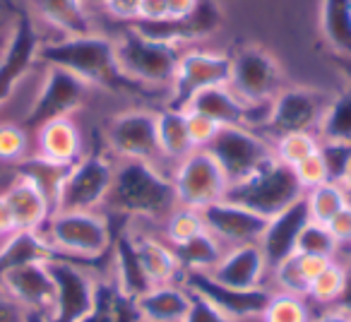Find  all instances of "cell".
<instances>
[{
	"mask_svg": "<svg viewBox=\"0 0 351 322\" xmlns=\"http://www.w3.org/2000/svg\"><path fill=\"white\" fill-rule=\"evenodd\" d=\"M171 181H173L178 205L193 207V210H202L221 200L229 188L224 171L205 149H195L186 159L178 161V169Z\"/></svg>",
	"mask_w": 351,
	"mask_h": 322,
	"instance_id": "cell-11",
	"label": "cell"
},
{
	"mask_svg": "<svg viewBox=\"0 0 351 322\" xmlns=\"http://www.w3.org/2000/svg\"><path fill=\"white\" fill-rule=\"evenodd\" d=\"M36 140H39V156L63 166H73L82 156V137L70 118L46 123L36 130Z\"/></svg>",
	"mask_w": 351,
	"mask_h": 322,
	"instance_id": "cell-26",
	"label": "cell"
},
{
	"mask_svg": "<svg viewBox=\"0 0 351 322\" xmlns=\"http://www.w3.org/2000/svg\"><path fill=\"white\" fill-rule=\"evenodd\" d=\"M17 166V176H25L39 188L46 195V200L51 202V207L56 210V200H58L60 186H63L65 176H68L70 166H63V164H56V161H49L44 156H29V159H22L15 164Z\"/></svg>",
	"mask_w": 351,
	"mask_h": 322,
	"instance_id": "cell-34",
	"label": "cell"
},
{
	"mask_svg": "<svg viewBox=\"0 0 351 322\" xmlns=\"http://www.w3.org/2000/svg\"><path fill=\"white\" fill-rule=\"evenodd\" d=\"M53 279V306L46 312L49 322H80L94 306V282L77 260L53 258L46 262Z\"/></svg>",
	"mask_w": 351,
	"mask_h": 322,
	"instance_id": "cell-10",
	"label": "cell"
},
{
	"mask_svg": "<svg viewBox=\"0 0 351 322\" xmlns=\"http://www.w3.org/2000/svg\"><path fill=\"white\" fill-rule=\"evenodd\" d=\"M322 164L327 171V183H337L341 186L351 169V142H332V140H320L317 147Z\"/></svg>",
	"mask_w": 351,
	"mask_h": 322,
	"instance_id": "cell-38",
	"label": "cell"
},
{
	"mask_svg": "<svg viewBox=\"0 0 351 322\" xmlns=\"http://www.w3.org/2000/svg\"><path fill=\"white\" fill-rule=\"evenodd\" d=\"M156 137H159V149L164 159L181 161L195 151L191 132H188L186 111L166 106L161 113H156Z\"/></svg>",
	"mask_w": 351,
	"mask_h": 322,
	"instance_id": "cell-30",
	"label": "cell"
},
{
	"mask_svg": "<svg viewBox=\"0 0 351 322\" xmlns=\"http://www.w3.org/2000/svg\"><path fill=\"white\" fill-rule=\"evenodd\" d=\"M140 5L142 0H106L104 3L108 15H113L116 20L130 22V25L140 20Z\"/></svg>",
	"mask_w": 351,
	"mask_h": 322,
	"instance_id": "cell-48",
	"label": "cell"
},
{
	"mask_svg": "<svg viewBox=\"0 0 351 322\" xmlns=\"http://www.w3.org/2000/svg\"><path fill=\"white\" fill-rule=\"evenodd\" d=\"M104 205L123 216L166 219L178 207V197H176L173 181L161 176L154 164L123 161L113 171V181Z\"/></svg>",
	"mask_w": 351,
	"mask_h": 322,
	"instance_id": "cell-2",
	"label": "cell"
},
{
	"mask_svg": "<svg viewBox=\"0 0 351 322\" xmlns=\"http://www.w3.org/2000/svg\"><path fill=\"white\" fill-rule=\"evenodd\" d=\"M341 286H344V267L332 260L320 274L313 277L311 286H308V296L315 298L317 303H335L341 293Z\"/></svg>",
	"mask_w": 351,
	"mask_h": 322,
	"instance_id": "cell-43",
	"label": "cell"
},
{
	"mask_svg": "<svg viewBox=\"0 0 351 322\" xmlns=\"http://www.w3.org/2000/svg\"><path fill=\"white\" fill-rule=\"evenodd\" d=\"M200 231H205L200 210L178 205L166 216V238H169V245L183 243V240L193 238V236L200 234Z\"/></svg>",
	"mask_w": 351,
	"mask_h": 322,
	"instance_id": "cell-39",
	"label": "cell"
},
{
	"mask_svg": "<svg viewBox=\"0 0 351 322\" xmlns=\"http://www.w3.org/2000/svg\"><path fill=\"white\" fill-rule=\"evenodd\" d=\"M293 171H296L298 183L303 186V190H313V188L327 183L325 164H322V159H320V154H317V151L313 156H308V159H303L301 164H296V166H293Z\"/></svg>",
	"mask_w": 351,
	"mask_h": 322,
	"instance_id": "cell-46",
	"label": "cell"
},
{
	"mask_svg": "<svg viewBox=\"0 0 351 322\" xmlns=\"http://www.w3.org/2000/svg\"><path fill=\"white\" fill-rule=\"evenodd\" d=\"M200 216L205 229L215 238L229 240L234 245L258 243L260 236L265 234V226H267V219L260 216L258 212L236 205V202H229L224 197L202 207Z\"/></svg>",
	"mask_w": 351,
	"mask_h": 322,
	"instance_id": "cell-18",
	"label": "cell"
},
{
	"mask_svg": "<svg viewBox=\"0 0 351 322\" xmlns=\"http://www.w3.org/2000/svg\"><path fill=\"white\" fill-rule=\"evenodd\" d=\"M320 32L332 53L351 55V0H322Z\"/></svg>",
	"mask_w": 351,
	"mask_h": 322,
	"instance_id": "cell-32",
	"label": "cell"
},
{
	"mask_svg": "<svg viewBox=\"0 0 351 322\" xmlns=\"http://www.w3.org/2000/svg\"><path fill=\"white\" fill-rule=\"evenodd\" d=\"M320 147V137L313 135L311 130H303V132H287V135L277 137L274 142V154L282 164L287 166H296L301 164L303 159L313 156Z\"/></svg>",
	"mask_w": 351,
	"mask_h": 322,
	"instance_id": "cell-37",
	"label": "cell"
},
{
	"mask_svg": "<svg viewBox=\"0 0 351 322\" xmlns=\"http://www.w3.org/2000/svg\"><path fill=\"white\" fill-rule=\"evenodd\" d=\"M183 322H234V320L221 315L215 306H210V303L197 296V293H191V310H188Z\"/></svg>",
	"mask_w": 351,
	"mask_h": 322,
	"instance_id": "cell-47",
	"label": "cell"
},
{
	"mask_svg": "<svg viewBox=\"0 0 351 322\" xmlns=\"http://www.w3.org/2000/svg\"><path fill=\"white\" fill-rule=\"evenodd\" d=\"M205 151H210L212 159L219 164L229 186L243 181L250 173L263 169L265 164L277 159L274 145H269L263 135H255L250 127L243 125L219 127L212 142L205 147Z\"/></svg>",
	"mask_w": 351,
	"mask_h": 322,
	"instance_id": "cell-6",
	"label": "cell"
},
{
	"mask_svg": "<svg viewBox=\"0 0 351 322\" xmlns=\"http://www.w3.org/2000/svg\"><path fill=\"white\" fill-rule=\"evenodd\" d=\"M44 22L60 29L65 36L92 34V22L82 0H32Z\"/></svg>",
	"mask_w": 351,
	"mask_h": 322,
	"instance_id": "cell-29",
	"label": "cell"
},
{
	"mask_svg": "<svg viewBox=\"0 0 351 322\" xmlns=\"http://www.w3.org/2000/svg\"><path fill=\"white\" fill-rule=\"evenodd\" d=\"M221 22H224V15H221L219 5H217L215 0H197L195 10L183 17L137 20L130 27L137 34L147 36V39H154L171 46H183L212 36L215 32L221 29Z\"/></svg>",
	"mask_w": 351,
	"mask_h": 322,
	"instance_id": "cell-12",
	"label": "cell"
},
{
	"mask_svg": "<svg viewBox=\"0 0 351 322\" xmlns=\"http://www.w3.org/2000/svg\"><path fill=\"white\" fill-rule=\"evenodd\" d=\"M169 17V3L166 0H142L140 20H164Z\"/></svg>",
	"mask_w": 351,
	"mask_h": 322,
	"instance_id": "cell-52",
	"label": "cell"
},
{
	"mask_svg": "<svg viewBox=\"0 0 351 322\" xmlns=\"http://www.w3.org/2000/svg\"><path fill=\"white\" fill-rule=\"evenodd\" d=\"M265 322H311V312H308L306 303L301 296H289V293H279L272 296L269 303L263 310Z\"/></svg>",
	"mask_w": 351,
	"mask_h": 322,
	"instance_id": "cell-40",
	"label": "cell"
},
{
	"mask_svg": "<svg viewBox=\"0 0 351 322\" xmlns=\"http://www.w3.org/2000/svg\"><path fill=\"white\" fill-rule=\"evenodd\" d=\"M311 224V212H308L306 195H301L296 202L282 210L279 214H274L272 219H267L265 234L260 236V248L269 264L282 262L284 258L296 253L298 236L306 226Z\"/></svg>",
	"mask_w": 351,
	"mask_h": 322,
	"instance_id": "cell-19",
	"label": "cell"
},
{
	"mask_svg": "<svg viewBox=\"0 0 351 322\" xmlns=\"http://www.w3.org/2000/svg\"><path fill=\"white\" fill-rule=\"evenodd\" d=\"M39 60L46 65L65 68L89 87L106 89L113 94H132V97H149L152 89L135 82L123 73L116 55V44L99 34L65 36L63 41L41 44Z\"/></svg>",
	"mask_w": 351,
	"mask_h": 322,
	"instance_id": "cell-1",
	"label": "cell"
},
{
	"mask_svg": "<svg viewBox=\"0 0 351 322\" xmlns=\"http://www.w3.org/2000/svg\"><path fill=\"white\" fill-rule=\"evenodd\" d=\"M3 197L10 207L17 231H41L49 216L53 214V207L46 200V195L25 176H15Z\"/></svg>",
	"mask_w": 351,
	"mask_h": 322,
	"instance_id": "cell-23",
	"label": "cell"
},
{
	"mask_svg": "<svg viewBox=\"0 0 351 322\" xmlns=\"http://www.w3.org/2000/svg\"><path fill=\"white\" fill-rule=\"evenodd\" d=\"M106 142L125 161L156 164L164 159L156 137V113L149 111H125L113 116L106 127Z\"/></svg>",
	"mask_w": 351,
	"mask_h": 322,
	"instance_id": "cell-16",
	"label": "cell"
},
{
	"mask_svg": "<svg viewBox=\"0 0 351 322\" xmlns=\"http://www.w3.org/2000/svg\"><path fill=\"white\" fill-rule=\"evenodd\" d=\"M166 3H169V17H183L197 5V0H166Z\"/></svg>",
	"mask_w": 351,
	"mask_h": 322,
	"instance_id": "cell-54",
	"label": "cell"
},
{
	"mask_svg": "<svg viewBox=\"0 0 351 322\" xmlns=\"http://www.w3.org/2000/svg\"><path fill=\"white\" fill-rule=\"evenodd\" d=\"M274 282L279 284L282 293H289V296H308L311 279H308L306 272H303L298 253L289 255V258H284L282 262L274 264Z\"/></svg>",
	"mask_w": 351,
	"mask_h": 322,
	"instance_id": "cell-42",
	"label": "cell"
},
{
	"mask_svg": "<svg viewBox=\"0 0 351 322\" xmlns=\"http://www.w3.org/2000/svg\"><path fill=\"white\" fill-rule=\"evenodd\" d=\"M332 97L325 92L308 87H289L282 89L269 103L267 121L263 123L265 130L272 137H282L287 132H303L317 127V121L325 113Z\"/></svg>",
	"mask_w": 351,
	"mask_h": 322,
	"instance_id": "cell-15",
	"label": "cell"
},
{
	"mask_svg": "<svg viewBox=\"0 0 351 322\" xmlns=\"http://www.w3.org/2000/svg\"><path fill=\"white\" fill-rule=\"evenodd\" d=\"M330 60L335 63V68L344 75L346 79L351 82V55H339V53H332Z\"/></svg>",
	"mask_w": 351,
	"mask_h": 322,
	"instance_id": "cell-55",
	"label": "cell"
},
{
	"mask_svg": "<svg viewBox=\"0 0 351 322\" xmlns=\"http://www.w3.org/2000/svg\"><path fill=\"white\" fill-rule=\"evenodd\" d=\"M231 75V55L224 53H207V51H188L181 53L176 77L171 82L169 108L186 111L191 99L197 92L217 84H229Z\"/></svg>",
	"mask_w": 351,
	"mask_h": 322,
	"instance_id": "cell-13",
	"label": "cell"
},
{
	"mask_svg": "<svg viewBox=\"0 0 351 322\" xmlns=\"http://www.w3.org/2000/svg\"><path fill=\"white\" fill-rule=\"evenodd\" d=\"M303 186L298 183V176L291 166L282 164L279 159H272L250 173L248 178L239 183H231L224 193V200L236 202L241 207L258 212L265 219H272L282 210H287L291 202H296L303 195Z\"/></svg>",
	"mask_w": 351,
	"mask_h": 322,
	"instance_id": "cell-3",
	"label": "cell"
},
{
	"mask_svg": "<svg viewBox=\"0 0 351 322\" xmlns=\"http://www.w3.org/2000/svg\"><path fill=\"white\" fill-rule=\"evenodd\" d=\"M265 260L260 243H243L234 245V250L226 255H221V260L210 269L212 279H217L219 284L234 288H258L263 282L265 272Z\"/></svg>",
	"mask_w": 351,
	"mask_h": 322,
	"instance_id": "cell-22",
	"label": "cell"
},
{
	"mask_svg": "<svg viewBox=\"0 0 351 322\" xmlns=\"http://www.w3.org/2000/svg\"><path fill=\"white\" fill-rule=\"evenodd\" d=\"M173 248V255L178 260V267L181 272H191V269H197V272H210L217 262L221 260V248L219 240L210 234V231H200L193 238L183 240V243L171 245Z\"/></svg>",
	"mask_w": 351,
	"mask_h": 322,
	"instance_id": "cell-33",
	"label": "cell"
},
{
	"mask_svg": "<svg viewBox=\"0 0 351 322\" xmlns=\"http://www.w3.org/2000/svg\"><path fill=\"white\" fill-rule=\"evenodd\" d=\"M183 277V286L191 293H197L200 298H205L210 306H215L221 315L231 317L234 322L239 320H248V317L263 315L265 306L269 303L272 293L265 291L263 286L258 288H234L219 284L217 279H212L210 272H181Z\"/></svg>",
	"mask_w": 351,
	"mask_h": 322,
	"instance_id": "cell-14",
	"label": "cell"
},
{
	"mask_svg": "<svg viewBox=\"0 0 351 322\" xmlns=\"http://www.w3.org/2000/svg\"><path fill=\"white\" fill-rule=\"evenodd\" d=\"M116 55L123 73L135 82L145 87H171L181 60V46L147 39L128 27L116 41Z\"/></svg>",
	"mask_w": 351,
	"mask_h": 322,
	"instance_id": "cell-5",
	"label": "cell"
},
{
	"mask_svg": "<svg viewBox=\"0 0 351 322\" xmlns=\"http://www.w3.org/2000/svg\"><path fill=\"white\" fill-rule=\"evenodd\" d=\"M137 310L152 322H183L191 310V291L186 286L161 284L152 286L145 296L137 298Z\"/></svg>",
	"mask_w": 351,
	"mask_h": 322,
	"instance_id": "cell-24",
	"label": "cell"
},
{
	"mask_svg": "<svg viewBox=\"0 0 351 322\" xmlns=\"http://www.w3.org/2000/svg\"><path fill=\"white\" fill-rule=\"evenodd\" d=\"M60 255L97 262L111 248V226L97 212H53L41 229Z\"/></svg>",
	"mask_w": 351,
	"mask_h": 322,
	"instance_id": "cell-4",
	"label": "cell"
},
{
	"mask_svg": "<svg viewBox=\"0 0 351 322\" xmlns=\"http://www.w3.org/2000/svg\"><path fill=\"white\" fill-rule=\"evenodd\" d=\"M186 123H188V132H191V140L195 145V149H205L207 145L212 142V137L217 135L219 125H217L212 118L202 116L197 111H191L186 108Z\"/></svg>",
	"mask_w": 351,
	"mask_h": 322,
	"instance_id": "cell-45",
	"label": "cell"
},
{
	"mask_svg": "<svg viewBox=\"0 0 351 322\" xmlns=\"http://www.w3.org/2000/svg\"><path fill=\"white\" fill-rule=\"evenodd\" d=\"M188 108L212 118L219 127H224V125L250 127L258 121H263V118L258 116V108H265V106H250V103L241 101V99L236 97V92L229 84H217V87H207V89H202V92H197L195 97L191 99Z\"/></svg>",
	"mask_w": 351,
	"mask_h": 322,
	"instance_id": "cell-21",
	"label": "cell"
},
{
	"mask_svg": "<svg viewBox=\"0 0 351 322\" xmlns=\"http://www.w3.org/2000/svg\"><path fill=\"white\" fill-rule=\"evenodd\" d=\"M53 258H63L41 231H15L0 250V277L5 272L29 262H49Z\"/></svg>",
	"mask_w": 351,
	"mask_h": 322,
	"instance_id": "cell-28",
	"label": "cell"
},
{
	"mask_svg": "<svg viewBox=\"0 0 351 322\" xmlns=\"http://www.w3.org/2000/svg\"><path fill=\"white\" fill-rule=\"evenodd\" d=\"M327 229L335 236L337 243H351V207L346 205L344 210H339L330 221H327Z\"/></svg>",
	"mask_w": 351,
	"mask_h": 322,
	"instance_id": "cell-49",
	"label": "cell"
},
{
	"mask_svg": "<svg viewBox=\"0 0 351 322\" xmlns=\"http://www.w3.org/2000/svg\"><path fill=\"white\" fill-rule=\"evenodd\" d=\"M229 87L250 106H267L282 92V68L263 46H243L231 58Z\"/></svg>",
	"mask_w": 351,
	"mask_h": 322,
	"instance_id": "cell-7",
	"label": "cell"
},
{
	"mask_svg": "<svg viewBox=\"0 0 351 322\" xmlns=\"http://www.w3.org/2000/svg\"><path fill=\"white\" fill-rule=\"evenodd\" d=\"M339 248V243L335 240V236L330 234L325 224H311L301 231L298 236V243H296V253H303V255H320V258H327L332 260Z\"/></svg>",
	"mask_w": 351,
	"mask_h": 322,
	"instance_id": "cell-41",
	"label": "cell"
},
{
	"mask_svg": "<svg viewBox=\"0 0 351 322\" xmlns=\"http://www.w3.org/2000/svg\"><path fill=\"white\" fill-rule=\"evenodd\" d=\"M335 306H337V310L351 315V262L344 267V286H341V293L337 296Z\"/></svg>",
	"mask_w": 351,
	"mask_h": 322,
	"instance_id": "cell-53",
	"label": "cell"
},
{
	"mask_svg": "<svg viewBox=\"0 0 351 322\" xmlns=\"http://www.w3.org/2000/svg\"><path fill=\"white\" fill-rule=\"evenodd\" d=\"M311 322H351V315H346V312H341L335 308L332 312H325V315L315 317V320H311Z\"/></svg>",
	"mask_w": 351,
	"mask_h": 322,
	"instance_id": "cell-56",
	"label": "cell"
},
{
	"mask_svg": "<svg viewBox=\"0 0 351 322\" xmlns=\"http://www.w3.org/2000/svg\"><path fill=\"white\" fill-rule=\"evenodd\" d=\"M132 240H135V250L140 255L142 267H145L147 277L154 286L171 284L181 274L178 260H176L173 248L169 243H161V240L149 238V236H135Z\"/></svg>",
	"mask_w": 351,
	"mask_h": 322,
	"instance_id": "cell-31",
	"label": "cell"
},
{
	"mask_svg": "<svg viewBox=\"0 0 351 322\" xmlns=\"http://www.w3.org/2000/svg\"><path fill=\"white\" fill-rule=\"evenodd\" d=\"M113 171L116 169L99 149L87 156H80L60 186L53 212H94L106 200Z\"/></svg>",
	"mask_w": 351,
	"mask_h": 322,
	"instance_id": "cell-8",
	"label": "cell"
},
{
	"mask_svg": "<svg viewBox=\"0 0 351 322\" xmlns=\"http://www.w3.org/2000/svg\"><path fill=\"white\" fill-rule=\"evenodd\" d=\"M27 308H22L12 296H8L0 286V322H25Z\"/></svg>",
	"mask_w": 351,
	"mask_h": 322,
	"instance_id": "cell-50",
	"label": "cell"
},
{
	"mask_svg": "<svg viewBox=\"0 0 351 322\" xmlns=\"http://www.w3.org/2000/svg\"><path fill=\"white\" fill-rule=\"evenodd\" d=\"M317 137L332 142H351V89L332 97L317 121Z\"/></svg>",
	"mask_w": 351,
	"mask_h": 322,
	"instance_id": "cell-35",
	"label": "cell"
},
{
	"mask_svg": "<svg viewBox=\"0 0 351 322\" xmlns=\"http://www.w3.org/2000/svg\"><path fill=\"white\" fill-rule=\"evenodd\" d=\"M41 36L36 32L32 17L25 10L17 12L15 29L10 34L5 51L0 53V106L12 97L17 84L27 77L32 68L39 60Z\"/></svg>",
	"mask_w": 351,
	"mask_h": 322,
	"instance_id": "cell-17",
	"label": "cell"
},
{
	"mask_svg": "<svg viewBox=\"0 0 351 322\" xmlns=\"http://www.w3.org/2000/svg\"><path fill=\"white\" fill-rule=\"evenodd\" d=\"M27 147H29V137H27L25 127L17 123L0 125V161L17 164L27 156Z\"/></svg>",
	"mask_w": 351,
	"mask_h": 322,
	"instance_id": "cell-44",
	"label": "cell"
},
{
	"mask_svg": "<svg viewBox=\"0 0 351 322\" xmlns=\"http://www.w3.org/2000/svg\"><path fill=\"white\" fill-rule=\"evenodd\" d=\"M8 8L10 5H5V0H0V53L5 51L8 41H10V34L17 22V12H20V10H8Z\"/></svg>",
	"mask_w": 351,
	"mask_h": 322,
	"instance_id": "cell-51",
	"label": "cell"
},
{
	"mask_svg": "<svg viewBox=\"0 0 351 322\" xmlns=\"http://www.w3.org/2000/svg\"><path fill=\"white\" fill-rule=\"evenodd\" d=\"M84 5H99V8H104V3H106V0H82Z\"/></svg>",
	"mask_w": 351,
	"mask_h": 322,
	"instance_id": "cell-59",
	"label": "cell"
},
{
	"mask_svg": "<svg viewBox=\"0 0 351 322\" xmlns=\"http://www.w3.org/2000/svg\"><path fill=\"white\" fill-rule=\"evenodd\" d=\"M113 262H116V277H113V282L118 284V288L125 296L137 301V298L145 296L154 286L140 262V255L135 250V240L125 231L113 236Z\"/></svg>",
	"mask_w": 351,
	"mask_h": 322,
	"instance_id": "cell-25",
	"label": "cell"
},
{
	"mask_svg": "<svg viewBox=\"0 0 351 322\" xmlns=\"http://www.w3.org/2000/svg\"><path fill=\"white\" fill-rule=\"evenodd\" d=\"M341 190H344V195H346V205L351 207V169H349V173H346L344 183H341Z\"/></svg>",
	"mask_w": 351,
	"mask_h": 322,
	"instance_id": "cell-58",
	"label": "cell"
},
{
	"mask_svg": "<svg viewBox=\"0 0 351 322\" xmlns=\"http://www.w3.org/2000/svg\"><path fill=\"white\" fill-rule=\"evenodd\" d=\"M89 84L80 79L65 68H56L49 65V73L44 77L39 94H36L34 103L27 111L25 121L20 123L27 132H36L51 121H60V118H70L84 103L89 94Z\"/></svg>",
	"mask_w": 351,
	"mask_h": 322,
	"instance_id": "cell-9",
	"label": "cell"
},
{
	"mask_svg": "<svg viewBox=\"0 0 351 322\" xmlns=\"http://www.w3.org/2000/svg\"><path fill=\"white\" fill-rule=\"evenodd\" d=\"M303 195H306L308 202L311 221H315V224H327L337 212L346 207V195L337 183H322L313 190H306Z\"/></svg>",
	"mask_w": 351,
	"mask_h": 322,
	"instance_id": "cell-36",
	"label": "cell"
},
{
	"mask_svg": "<svg viewBox=\"0 0 351 322\" xmlns=\"http://www.w3.org/2000/svg\"><path fill=\"white\" fill-rule=\"evenodd\" d=\"M137 301L118 288L113 279H99L94 286V306L80 322H140Z\"/></svg>",
	"mask_w": 351,
	"mask_h": 322,
	"instance_id": "cell-27",
	"label": "cell"
},
{
	"mask_svg": "<svg viewBox=\"0 0 351 322\" xmlns=\"http://www.w3.org/2000/svg\"><path fill=\"white\" fill-rule=\"evenodd\" d=\"M140 322H152V320H145V317H140Z\"/></svg>",
	"mask_w": 351,
	"mask_h": 322,
	"instance_id": "cell-60",
	"label": "cell"
},
{
	"mask_svg": "<svg viewBox=\"0 0 351 322\" xmlns=\"http://www.w3.org/2000/svg\"><path fill=\"white\" fill-rule=\"evenodd\" d=\"M0 286L27 310L49 312L53 306V279L46 262H29L0 277Z\"/></svg>",
	"mask_w": 351,
	"mask_h": 322,
	"instance_id": "cell-20",
	"label": "cell"
},
{
	"mask_svg": "<svg viewBox=\"0 0 351 322\" xmlns=\"http://www.w3.org/2000/svg\"><path fill=\"white\" fill-rule=\"evenodd\" d=\"M25 322H49L46 312H39V310H27V320Z\"/></svg>",
	"mask_w": 351,
	"mask_h": 322,
	"instance_id": "cell-57",
	"label": "cell"
}]
</instances>
